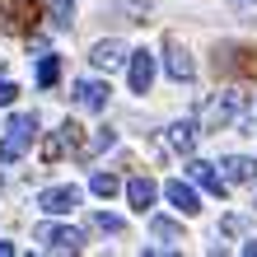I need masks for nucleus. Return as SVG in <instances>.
<instances>
[{"label":"nucleus","mask_w":257,"mask_h":257,"mask_svg":"<svg viewBox=\"0 0 257 257\" xmlns=\"http://www.w3.org/2000/svg\"><path fill=\"white\" fill-rule=\"evenodd\" d=\"M117 187H122V183H117L112 173H94V178H89V192H94V196H117Z\"/></svg>","instance_id":"obj_19"},{"label":"nucleus","mask_w":257,"mask_h":257,"mask_svg":"<svg viewBox=\"0 0 257 257\" xmlns=\"http://www.w3.org/2000/svg\"><path fill=\"white\" fill-rule=\"evenodd\" d=\"M229 5H238V10H248V5H257V0H229Z\"/></svg>","instance_id":"obj_27"},{"label":"nucleus","mask_w":257,"mask_h":257,"mask_svg":"<svg viewBox=\"0 0 257 257\" xmlns=\"http://www.w3.org/2000/svg\"><path fill=\"white\" fill-rule=\"evenodd\" d=\"M243 103H248V98L238 94V89H224V94H220V98L201 112V122H206L210 131H224V126H234L238 117H243Z\"/></svg>","instance_id":"obj_1"},{"label":"nucleus","mask_w":257,"mask_h":257,"mask_svg":"<svg viewBox=\"0 0 257 257\" xmlns=\"http://www.w3.org/2000/svg\"><path fill=\"white\" fill-rule=\"evenodd\" d=\"M243 229V215H224V234H238Z\"/></svg>","instance_id":"obj_25"},{"label":"nucleus","mask_w":257,"mask_h":257,"mask_svg":"<svg viewBox=\"0 0 257 257\" xmlns=\"http://www.w3.org/2000/svg\"><path fill=\"white\" fill-rule=\"evenodd\" d=\"M70 14H75V0H56V5H52V24L70 28Z\"/></svg>","instance_id":"obj_21"},{"label":"nucleus","mask_w":257,"mask_h":257,"mask_svg":"<svg viewBox=\"0 0 257 257\" xmlns=\"http://www.w3.org/2000/svg\"><path fill=\"white\" fill-rule=\"evenodd\" d=\"M38 243L47 248V252H80L84 248V234L70 229V224H42V229H38Z\"/></svg>","instance_id":"obj_2"},{"label":"nucleus","mask_w":257,"mask_h":257,"mask_svg":"<svg viewBox=\"0 0 257 257\" xmlns=\"http://www.w3.org/2000/svg\"><path fill=\"white\" fill-rule=\"evenodd\" d=\"M94 224H98L103 234H122V229H126V220H122V215H108V210H98Z\"/></svg>","instance_id":"obj_20"},{"label":"nucleus","mask_w":257,"mask_h":257,"mask_svg":"<svg viewBox=\"0 0 257 257\" xmlns=\"http://www.w3.org/2000/svg\"><path fill=\"white\" fill-rule=\"evenodd\" d=\"M5 131H10V141H19V145L28 150V141H33V131H38V117H33V112H14Z\"/></svg>","instance_id":"obj_12"},{"label":"nucleus","mask_w":257,"mask_h":257,"mask_svg":"<svg viewBox=\"0 0 257 257\" xmlns=\"http://www.w3.org/2000/svg\"><path fill=\"white\" fill-rule=\"evenodd\" d=\"M150 84H155V56L141 47L131 52V94H150Z\"/></svg>","instance_id":"obj_4"},{"label":"nucleus","mask_w":257,"mask_h":257,"mask_svg":"<svg viewBox=\"0 0 257 257\" xmlns=\"http://www.w3.org/2000/svg\"><path fill=\"white\" fill-rule=\"evenodd\" d=\"M14 159H24V145L5 136V141H0V164H14Z\"/></svg>","instance_id":"obj_23"},{"label":"nucleus","mask_w":257,"mask_h":257,"mask_svg":"<svg viewBox=\"0 0 257 257\" xmlns=\"http://www.w3.org/2000/svg\"><path fill=\"white\" fill-rule=\"evenodd\" d=\"M224 178H229V183H252V178H257V159L229 155V159H224Z\"/></svg>","instance_id":"obj_11"},{"label":"nucleus","mask_w":257,"mask_h":257,"mask_svg":"<svg viewBox=\"0 0 257 257\" xmlns=\"http://www.w3.org/2000/svg\"><path fill=\"white\" fill-rule=\"evenodd\" d=\"M155 183H150V178H131V183H126V201H131V210H150V206H155Z\"/></svg>","instance_id":"obj_10"},{"label":"nucleus","mask_w":257,"mask_h":257,"mask_svg":"<svg viewBox=\"0 0 257 257\" xmlns=\"http://www.w3.org/2000/svg\"><path fill=\"white\" fill-rule=\"evenodd\" d=\"M169 145L173 150H192L196 145V122H173L169 126Z\"/></svg>","instance_id":"obj_15"},{"label":"nucleus","mask_w":257,"mask_h":257,"mask_svg":"<svg viewBox=\"0 0 257 257\" xmlns=\"http://www.w3.org/2000/svg\"><path fill=\"white\" fill-rule=\"evenodd\" d=\"M243 252H248V257H257V238H248V243H243Z\"/></svg>","instance_id":"obj_26"},{"label":"nucleus","mask_w":257,"mask_h":257,"mask_svg":"<svg viewBox=\"0 0 257 257\" xmlns=\"http://www.w3.org/2000/svg\"><path fill=\"white\" fill-rule=\"evenodd\" d=\"M169 75H173V80H192V75H196V66H192V56L183 52V47H178V42H169Z\"/></svg>","instance_id":"obj_13"},{"label":"nucleus","mask_w":257,"mask_h":257,"mask_svg":"<svg viewBox=\"0 0 257 257\" xmlns=\"http://www.w3.org/2000/svg\"><path fill=\"white\" fill-rule=\"evenodd\" d=\"M164 196L183 210V215H196L201 210V196H196V187L192 183H183V178H173V183H164Z\"/></svg>","instance_id":"obj_5"},{"label":"nucleus","mask_w":257,"mask_h":257,"mask_svg":"<svg viewBox=\"0 0 257 257\" xmlns=\"http://www.w3.org/2000/svg\"><path fill=\"white\" fill-rule=\"evenodd\" d=\"M38 206L47 210V215H70V210L80 206V187H47L38 196Z\"/></svg>","instance_id":"obj_3"},{"label":"nucleus","mask_w":257,"mask_h":257,"mask_svg":"<svg viewBox=\"0 0 257 257\" xmlns=\"http://www.w3.org/2000/svg\"><path fill=\"white\" fill-rule=\"evenodd\" d=\"M117 145V131H108V126H103V131H94V136H89V145H80V155L89 159V155H103V150H112Z\"/></svg>","instance_id":"obj_16"},{"label":"nucleus","mask_w":257,"mask_h":257,"mask_svg":"<svg viewBox=\"0 0 257 257\" xmlns=\"http://www.w3.org/2000/svg\"><path fill=\"white\" fill-rule=\"evenodd\" d=\"M66 150H80V126H75V122H66V126H61V131H56L52 141H47V145H42V159L52 164V159H61Z\"/></svg>","instance_id":"obj_8"},{"label":"nucleus","mask_w":257,"mask_h":257,"mask_svg":"<svg viewBox=\"0 0 257 257\" xmlns=\"http://www.w3.org/2000/svg\"><path fill=\"white\" fill-rule=\"evenodd\" d=\"M14 94H19V84H10V80H0V108H10Z\"/></svg>","instance_id":"obj_24"},{"label":"nucleus","mask_w":257,"mask_h":257,"mask_svg":"<svg viewBox=\"0 0 257 257\" xmlns=\"http://www.w3.org/2000/svg\"><path fill=\"white\" fill-rule=\"evenodd\" d=\"M112 10H117V14H131V24L145 19V5H141V0H112Z\"/></svg>","instance_id":"obj_22"},{"label":"nucleus","mask_w":257,"mask_h":257,"mask_svg":"<svg viewBox=\"0 0 257 257\" xmlns=\"http://www.w3.org/2000/svg\"><path fill=\"white\" fill-rule=\"evenodd\" d=\"M10 252H14V243H0V257H10Z\"/></svg>","instance_id":"obj_28"},{"label":"nucleus","mask_w":257,"mask_h":257,"mask_svg":"<svg viewBox=\"0 0 257 257\" xmlns=\"http://www.w3.org/2000/svg\"><path fill=\"white\" fill-rule=\"evenodd\" d=\"M187 178H192L196 187H206L210 196H224V178L215 173V164H206V159H192V164H187Z\"/></svg>","instance_id":"obj_7"},{"label":"nucleus","mask_w":257,"mask_h":257,"mask_svg":"<svg viewBox=\"0 0 257 257\" xmlns=\"http://www.w3.org/2000/svg\"><path fill=\"white\" fill-rule=\"evenodd\" d=\"M75 103L89 108V112H103V108H108V84H103V80H80V84H75Z\"/></svg>","instance_id":"obj_6"},{"label":"nucleus","mask_w":257,"mask_h":257,"mask_svg":"<svg viewBox=\"0 0 257 257\" xmlns=\"http://www.w3.org/2000/svg\"><path fill=\"white\" fill-rule=\"evenodd\" d=\"M0 14L14 24H33L38 19V10H33V0H0Z\"/></svg>","instance_id":"obj_14"},{"label":"nucleus","mask_w":257,"mask_h":257,"mask_svg":"<svg viewBox=\"0 0 257 257\" xmlns=\"http://www.w3.org/2000/svg\"><path fill=\"white\" fill-rule=\"evenodd\" d=\"M56 80H61V61H56V56H42V61H38V84L52 89Z\"/></svg>","instance_id":"obj_17"},{"label":"nucleus","mask_w":257,"mask_h":257,"mask_svg":"<svg viewBox=\"0 0 257 257\" xmlns=\"http://www.w3.org/2000/svg\"><path fill=\"white\" fill-rule=\"evenodd\" d=\"M89 61H94L98 70H117V66L126 61V47H122L117 38H108V42H94V52H89Z\"/></svg>","instance_id":"obj_9"},{"label":"nucleus","mask_w":257,"mask_h":257,"mask_svg":"<svg viewBox=\"0 0 257 257\" xmlns=\"http://www.w3.org/2000/svg\"><path fill=\"white\" fill-rule=\"evenodd\" d=\"M150 229H155V238H173V243L183 238V224H178V220H164V215L150 220Z\"/></svg>","instance_id":"obj_18"}]
</instances>
